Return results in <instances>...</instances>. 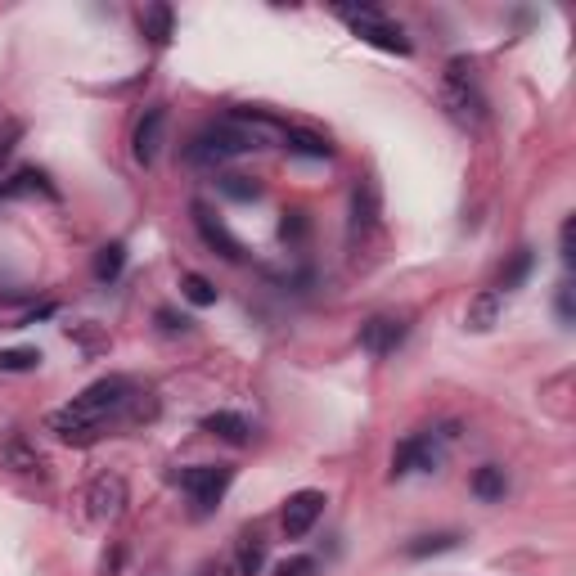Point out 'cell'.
Here are the masks:
<instances>
[{
  "mask_svg": "<svg viewBox=\"0 0 576 576\" xmlns=\"http://www.w3.org/2000/svg\"><path fill=\"white\" fill-rule=\"evenodd\" d=\"M459 531H437V536H419L405 545V558H437V554H450V549H459Z\"/></svg>",
  "mask_w": 576,
  "mask_h": 576,
  "instance_id": "21",
  "label": "cell"
},
{
  "mask_svg": "<svg viewBox=\"0 0 576 576\" xmlns=\"http://www.w3.org/2000/svg\"><path fill=\"white\" fill-rule=\"evenodd\" d=\"M18 135H23V126H18V122H5V131H0V162L14 153V140H18Z\"/></svg>",
  "mask_w": 576,
  "mask_h": 576,
  "instance_id": "29",
  "label": "cell"
},
{
  "mask_svg": "<svg viewBox=\"0 0 576 576\" xmlns=\"http://www.w3.org/2000/svg\"><path fill=\"white\" fill-rule=\"evenodd\" d=\"M140 32L149 36L153 45H167V41H171V32H176V9H171V5H153V9H144V14H140Z\"/></svg>",
  "mask_w": 576,
  "mask_h": 576,
  "instance_id": "19",
  "label": "cell"
},
{
  "mask_svg": "<svg viewBox=\"0 0 576 576\" xmlns=\"http://www.w3.org/2000/svg\"><path fill=\"white\" fill-rule=\"evenodd\" d=\"M95 284H117L126 270V243H104V248L95 252Z\"/></svg>",
  "mask_w": 576,
  "mask_h": 576,
  "instance_id": "20",
  "label": "cell"
},
{
  "mask_svg": "<svg viewBox=\"0 0 576 576\" xmlns=\"http://www.w3.org/2000/svg\"><path fill=\"white\" fill-rule=\"evenodd\" d=\"M500 311H504V297L495 293V288H486V293H477L473 302H468L464 320H468V329H473V333H486L495 320H500Z\"/></svg>",
  "mask_w": 576,
  "mask_h": 576,
  "instance_id": "16",
  "label": "cell"
},
{
  "mask_svg": "<svg viewBox=\"0 0 576 576\" xmlns=\"http://www.w3.org/2000/svg\"><path fill=\"white\" fill-rule=\"evenodd\" d=\"M441 108H446L450 122L464 126V131H482L486 126L491 104H486V90L468 59H450L446 72H441Z\"/></svg>",
  "mask_w": 576,
  "mask_h": 576,
  "instance_id": "3",
  "label": "cell"
},
{
  "mask_svg": "<svg viewBox=\"0 0 576 576\" xmlns=\"http://www.w3.org/2000/svg\"><path fill=\"white\" fill-rule=\"evenodd\" d=\"M261 563H266V540H261V531L239 536V549H234V576H257Z\"/></svg>",
  "mask_w": 576,
  "mask_h": 576,
  "instance_id": "17",
  "label": "cell"
},
{
  "mask_svg": "<svg viewBox=\"0 0 576 576\" xmlns=\"http://www.w3.org/2000/svg\"><path fill=\"white\" fill-rule=\"evenodd\" d=\"M194 225H198V234L207 239V248H216L221 257H230V261H239L243 257V248H239V239H234L230 230H225L221 221H212V212H207L203 203H194Z\"/></svg>",
  "mask_w": 576,
  "mask_h": 576,
  "instance_id": "14",
  "label": "cell"
},
{
  "mask_svg": "<svg viewBox=\"0 0 576 576\" xmlns=\"http://www.w3.org/2000/svg\"><path fill=\"white\" fill-rule=\"evenodd\" d=\"M333 18H342V23L351 27V36H360V41L374 45V50L401 54V59H410V54H414L405 27L396 23L392 14H383L378 5H333Z\"/></svg>",
  "mask_w": 576,
  "mask_h": 576,
  "instance_id": "4",
  "label": "cell"
},
{
  "mask_svg": "<svg viewBox=\"0 0 576 576\" xmlns=\"http://www.w3.org/2000/svg\"><path fill=\"white\" fill-rule=\"evenodd\" d=\"M221 194L239 198V203H252V198H257V185H248V176H221Z\"/></svg>",
  "mask_w": 576,
  "mask_h": 576,
  "instance_id": "25",
  "label": "cell"
},
{
  "mask_svg": "<svg viewBox=\"0 0 576 576\" xmlns=\"http://www.w3.org/2000/svg\"><path fill=\"white\" fill-rule=\"evenodd\" d=\"M144 401H149V387L140 378L104 374L50 414V432L63 446H95V441L113 437V432L153 419V410H144Z\"/></svg>",
  "mask_w": 576,
  "mask_h": 576,
  "instance_id": "1",
  "label": "cell"
},
{
  "mask_svg": "<svg viewBox=\"0 0 576 576\" xmlns=\"http://www.w3.org/2000/svg\"><path fill=\"white\" fill-rule=\"evenodd\" d=\"M554 311H558V324H563V329H567V324H572V284H567V279H563V284H558Z\"/></svg>",
  "mask_w": 576,
  "mask_h": 576,
  "instance_id": "27",
  "label": "cell"
},
{
  "mask_svg": "<svg viewBox=\"0 0 576 576\" xmlns=\"http://www.w3.org/2000/svg\"><path fill=\"white\" fill-rule=\"evenodd\" d=\"M531 270H536V252L531 248H518L509 261H504V270H500V279H495V293L500 297H509V293H518L522 284L531 279Z\"/></svg>",
  "mask_w": 576,
  "mask_h": 576,
  "instance_id": "15",
  "label": "cell"
},
{
  "mask_svg": "<svg viewBox=\"0 0 576 576\" xmlns=\"http://www.w3.org/2000/svg\"><path fill=\"white\" fill-rule=\"evenodd\" d=\"M86 504H90V518L95 522H117L126 509V477L117 473H99L86 491Z\"/></svg>",
  "mask_w": 576,
  "mask_h": 576,
  "instance_id": "10",
  "label": "cell"
},
{
  "mask_svg": "<svg viewBox=\"0 0 576 576\" xmlns=\"http://www.w3.org/2000/svg\"><path fill=\"white\" fill-rule=\"evenodd\" d=\"M32 369H41V351H36V347L0 351V374H32Z\"/></svg>",
  "mask_w": 576,
  "mask_h": 576,
  "instance_id": "22",
  "label": "cell"
},
{
  "mask_svg": "<svg viewBox=\"0 0 576 576\" xmlns=\"http://www.w3.org/2000/svg\"><path fill=\"white\" fill-rule=\"evenodd\" d=\"M275 576H320V558L293 554V558H284V563H275Z\"/></svg>",
  "mask_w": 576,
  "mask_h": 576,
  "instance_id": "24",
  "label": "cell"
},
{
  "mask_svg": "<svg viewBox=\"0 0 576 576\" xmlns=\"http://www.w3.org/2000/svg\"><path fill=\"white\" fill-rule=\"evenodd\" d=\"M468 486H473V495H477L482 504H495V500H504V491H509V477H504L500 464H482Z\"/></svg>",
  "mask_w": 576,
  "mask_h": 576,
  "instance_id": "18",
  "label": "cell"
},
{
  "mask_svg": "<svg viewBox=\"0 0 576 576\" xmlns=\"http://www.w3.org/2000/svg\"><path fill=\"white\" fill-rule=\"evenodd\" d=\"M176 482H180V491L194 500L198 513H212L216 504L225 500V491H230L234 468L230 464H194V468H180Z\"/></svg>",
  "mask_w": 576,
  "mask_h": 576,
  "instance_id": "6",
  "label": "cell"
},
{
  "mask_svg": "<svg viewBox=\"0 0 576 576\" xmlns=\"http://www.w3.org/2000/svg\"><path fill=\"white\" fill-rule=\"evenodd\" d=\"M198 428L212 432V437H221V441H230V446H248L252 441V423L243 419L239 410H216V414H207Z\"/></svg>",
  "mask_w": 576,
  "mask_h": 576,
  "instance_id": "13",
  "label": "cell"
},
{
  "mask_svg": "<svg viewBox=\"0 0 576 576\" xmlns=\"http://www.w3.org/2000/svg\"><path fill=\"white\" fill-rule=\"evenodd\" d=\"M324 504H329V500H324V491H315V486L293 491V495H288V504H284V513H279V527H284V536L288 540L311 536V527L320 522Z\"/></svg>",
  "mask_w": 576,
  "mask_h": 576,
  "instance_id": "7",
  "label": "cell"
},
{
  "mask_svg": "<svg viewBox=\"0 0 576 576\" xmlns=\"http://www.w3.org/2000/svg\"><path fill=\"white\" fill-rule=\"evenodd\" d=\"M162 135H167V104H149L135 122V135H131V158L140 167H153L158 162V149H162Z\"/></svg>",
  "mask_w": 576,
  "mask_h": 576,
  "instance_id": "8",
  "label": "cell"
},
{
  "mask_svg": "<svg viewBox=\"0 0 576 576\" xmlns=\"http://www.w3.org/2000/svg\"><path fill=\"white\" fill-rule=\"evenodd\" d=\"M558 257H563V266H572V216L558 225Z\"/></svg>",
  "mask_w": 576,
  "mask_h": 576,
  "instance_id": "28",
  "label": "cell"
},
{
  "mask_svg": "<svg viewBox=\"0 0 576 576\" xmlns=\"http://www.w3.org/2000/svg\"><path fill=\"white\" fill-rule=\"evenodd\" d=\"M59 198V189L50 185V176H45L41 167H23V171H14L9 180H0V203L5 198Z\"/></svg>",
  "mask_w": 576,
  "mask_h": 576,
  "instance_id": "11",
  "label": "cell"
},
{
  "mask_svg": "<svg viewBox=\"0 0 576 576\" xmlns=\"http://www.w3.org/2000/svg\"><path fill=\"white\" fill-rule=\"evenodd\" d=\"M405 338H410V324H405L401 315H369V320L360 324V347L378 360L392 356Z\"/></svg>",
  "mask_w": 576,
  "mask_h": 576,
  "instance_id": "9",
  "label": "cell"
},
{
  "mask_svg": "<svg viewBox=\"0 0 576 576\" xmlns=\"http://www.w3.org/2000/svg\"><path fill=\"white\" fill-rule=\"evenodd\" d=\"M279 149H288L293 158H311V162H329V158H333L329 135L306 131V126H288V131H284V144H279Z\"/></svg>",
  "mask_w": 576,
  "mask_h": 576,
  "instance_id": "12",
  "label": "cell"
},
{
  "mask_svg": "<svg viewBox=\"0 0 576 576\" xmlns=\"http://www.w3.org/2000/svg\"><path fill=\"white\" fill-rule=\"evenodd\" d=\"M284 131L288 126L279 117L261 113V108H230L221 113L216 122L198 126L185 144V158L194 167H207V171H221L230 162L248 158L257 149H270V144H284Z\"/></svg>",
  "mask_w": 576,
  "mask_h": 576,
  "instance_id": "2",
  "label": "cell"
},
{
  "mask_svg": "<svg viewBox=\"0 0 576 576\" xmlns=\"http://www.w3.org/2000/svg\"><path fill=\"white\" fill-rule=\"evenodd\" d=\"M455 423L446 428H423L410 432L401 446L392 450V477H410V473H437L441 459H446V441H455Z\"/></svg>",
  "mask_w": 576,
  "mask_h": 576,
  "instance_id": "5",
  "label": "cell"
},
{
  "mask_svg": "<svg viewBox=\"0 0 576 576\" xmlns=\"http://www.w3.org/2000/svg\"><path fill=\"white\" fill-rule=\"evenodd\" d=\"M158 324H162V333H189V329H194V320H189V315H176L171 306H162V311H158Z\"/></svg>",
  "mask_w": 576,
  "mask_h": 576,
  "instance_id": "26",
  "label": "cell"
},
{
  "mask_svg": "<svg viewBox=\"0 0 576 576\" xmlns=\"http://www.w3.org/2000/svg\"><path fill=\"white\" fill-rule=\"evenodd\" d=\"M180 297H185L189 306H216V288H212V279H203V275L180 279Z\"/></svg>",
  "mask_w": 576,
  "mask_h": 576,
  "instance_id": "23",
  "label": "cell"
}]
</instances>
